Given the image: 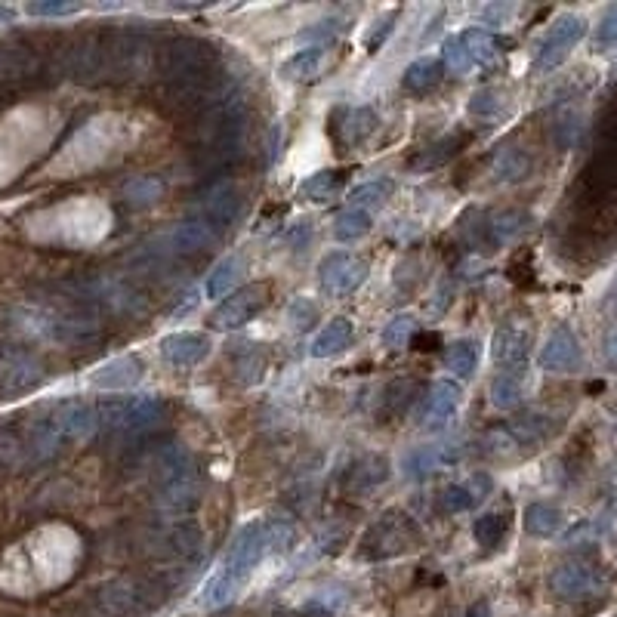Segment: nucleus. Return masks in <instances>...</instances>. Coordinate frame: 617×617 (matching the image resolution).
I'll return each instance as SVG.
<instances>
[{
  "label": "nucleus",
  "mask_w": 617,
  "mask_h": 617,
  "mask_svg": "<svg viewBox=\"0 0 617 617\" xmlns=\"http://www.w3.org/2000/svg\"><path fill=\"white\" fill-rule=\"evenodd\" d=\"M290 543H294V525H290L287 519L269 516V519L244 525L235 534V540L229 543L220 568H216L204 584L201 605L204 608H223V605L235 602L241 596V590L250 584L253 571H257L272 553L287 550Z\"/></svg>",
  "instance_id": "f257e3e1"
},
{
  "label": "nucleus",
  "mask_w": 617,
  "mask_h": 617,
  "mask_svg": "<svg viewBox=\"0 0 617 617\" xmlns=\"http://www.w3.org/2000/svg\"><path fill=\"white\" fill-rule=\"evenodd\" d=\"M164 411L167 408L158 395H133V398L127 395L99 405V423L121 432H145L164 420Z\"/></svg>",
  "instance_id": "f03ea898"
},
{
  "label": "nucleus",
  "mask_w": 617,
  "mask_h": 617,
  "mask_svg": "<svg viewBox=\"0 0 617 617\" xmlns=\"http://www.w3.org/2000/svg\"><path fill=\"white\" fill-rule=\"evenodd\" d=\"M587 34V19L577 16V13H562L556 16V22L547 28V34L540 38L537 44V53H534V68L537 71H553L559 68L568 53L584 41Z\"/></svg>",
  "instance_id": "7ed1b4c3"
},
{
  "label": "nucleus",
  "mask_w": 617,
  "mask_h": 617,
  "mask_svg": "<svg viewBox=\"0 0 617 617\" xmlns=\"http://www.w3.org/2000/svg\"><path fill=\"white\" fill-rule=\"evenodd\" d=\"M550 590L562 602H590L608 590V577L593 562H565L550 574Z\"/></svg>",
  "instance_id": "20e7f679"
},
{
  "label": "nucleus",
  "mask_w": 617,
  "mask_h": 617,
  "mask_svg": "<svg viewBox=\"0 0 617 617\" xmlns=\"http://www.w3.org/2000/svg\"><path fill=\"white\" fill-rule=\"evenodd\" d=\"M368 281V263L346 250H334L318 266V284L328 297H352L355 290Z\"/></svg>",
  "instance_id": "39448f33"
},
{
  "label": "nucleus",
  "mask_w": 617,
  "mask_h": 617,
  "mask_svg": "<svg viewBox=\"0 0 617 617\" xmlns=\"http://www.w3.org/2000/svg\"><path fill=\"white\" fill-rule=\"evenodd\" d=\"M556 420L547 417V414H525L513 423H506L503 429L491 432L488 435V445L494 454H510V451H519V448H537L550 439L556 432Z\"/></svg>",
  "instance_id": "423d86ee"
},
{
  "label": "nucleus",
  "mask_w": 617,
  "mask_h": 617,
  "mask_svg": "<svg viewBox=\"0 0 617 617\" xmlns=\"http://www.w3.org/2000/svg\"><path fill=\"white\" fill-rule=\"evenodd\" d=\"M266 303H269V284H250V287L235 290V294H229L220 306H216L210 321H213V328H220V331H235L257 318L266 309Z\"/></svg>",
  "instance_id": "0eeeda50"
},
{
  "label": "nucleus",
  "mask_w": 617,
  "mask_h": 617,
  "mask_svg": "<svg viewBox=\"0 0 617 617\" xmlns=\"http://www.w3.org/2000/svg\"><path fill=\"white\" fill-rule=\"evenodd\" d=\"M241 210H244V198H241L238 186L235 183H216L201 195L192 216H198V220H204L207 226H213L216 232L223 235L229 226L238 223Z\"/></svg>",
  "instance_id": "6e6552de"
},
{
  "label": "nucleus",
  "mask_w": 617,
  "mask_h": 617,
  "mask_svg": "<svg viewBox=\"0 0 617 617\" xmlns=\"http://www.w3.org/2000/svg\"><path fill=\"white\" fill-rule=\"evenodd\" d=\"M531 352V328L525 321H506L491 340V358L503 371H522Z\"/></svg>",
  "instance_id": "1a4fd4ad"
},
{
  "label": "nucleus",
  "mask_w": 617,
  "mask_h": 617,
  "mask_svg": "<svg viewBox=\"0 0 617 617\" xmlns=\"http://www.w3.org/2000/svg\"><path fill=\"white\" fill-rule=\"evenodd\" d=\"M584 365V352H580L577 337L568 328H556L547 343L540 346V368L550 374H571Z\"/></svg>",
  "instance_id": "9d476101"
},
{
  "label": "nucleus",
  "mask_w": 617,
  "mask_h": 617,
  "mask_svg": "<svg viewBox=\"0 0 617 617\" xmlns=\"http://www.w3.org/2000/svg\"><path fill=\"white\" fill-rule=\"evenodd\" d=\"M414 540H417V531L408 522V516L389 513L371 528V537L365 543H368V550H374V556H395V553L408 550Z\"/></svg>",
  "instance_id": "9b49d317"
},
{
  "label": "nucleus",
  "mask_w": 617,
  "mask_h": 617,
  "mask_svg": "<svg viewBox=\"0 0 617 617\" xmlns=\"http://www.w3.org/2000/svg\"><path fill=\"white\" fill-rule=\"evenodd\" d=\"M213 343L207 334H198V331H179V334H170L161 340V355L167 358V365L186 371V368H198L201 361L210 355Z\"/></svg>",
  "instance_id": "f8f14e48"
},
{
  "label": "nucleus",
  "mask_w": 617,
  "mask_h": 617,
  "mask_svg": "<svg viewBox=\"0 0 617 617\" xmlns=\"http://www.w3.org/2000/svg\"><path fill=\"white\" fill-rule=\"evenodd\" d=\"M460 386L454 380H435L432 389L423 398V411H420V423L426 429H442L460 408Z\"/></svg>",
  "instance_id": "ddd939ff"
},
{
  "label": "nucleus",
  "mask_w": 617,
  "mask_h": 617,
  "mask_svg": "<svg viewBox=\"0 0 617 617\" xmlns=\"http://www.w3.org/2000/svg\"><path fill=\"white\" fill-rule=\"evenodd\" d=\"M457 460H460V451L451 445H417L405 454L402 469H405L408 479H429Z\"/></svg>",
  "instance_id": "4468645a"
},
{
  "label": "nucleus",
  "mask_w": 617,
  "mask_h": 617,
  "mask_svg": "<svg viewBox=\"0 0 617 617\" xmlns=\"http://www.w3.org/2000/svg\"><path fill=\"white\" fill-rule=\"evenodd\" d=\"M142 377H145V365L139 361V355H118L112 361H105L99 371H93L90 383L96 389L118 392V389H133Z\"/></svg>",
  "instance_id": "2eb2a0df"
},
{
  "label": "nucleus",
  "mask_w": 617,
  "mask_h": 617,
  "mask_svg": "<svg viewBox=\"0 0 617 617\" xmlns=\"http://www.w3.org/2000/svg\"><path fill=\"white\" fill-rule=\"evenodd\" d=\"M494 482L488 473H473L466 482H457V485H448L442 491V506L445 513H469L473 506H479L488 494H491Z\"/></svg>",
  "instance_id": "dca6fc26"
},
{
  "label": "nucleus",
  "mask_w": 617,
  "mask_h": 617,
  "mask_svg": "<svg viewBox=\"0 0 617 617\" xmlns=\"http://www.w3.org/2000/svg\"><path fill=\"white\" fill-rule=\"evenodd\" d=\"M223 235L216 232L213 226H207L198 216H189V220L179 223L170 235H167V247L173 253H198V250H207L220 241Z\"/></svg>",
  "instance_id": "f3484780"
},
{
  "label": "nucleus",
  "mask_w": 617,
  "mask_h": 617,
  "mask_svg": "<svg viewBox=\"0 0 617 617\" xmlns=\"http://www.w3.org/2000/svg\"><path fill=\"white\" fill-rule=\"evenodd\" d=\"M50 423L59 432V439H87L99 423V411H93L90 405H81V402H71V405L59 408Z\"/></svg>",
  "instance_id": "a211bd4d"
},
{
  "label": "nucleus",
  "mask_w": 617,
  "mask_h": 617,
  "mask_svg": "<svg viewBox=\"0 0 617 617\" xmlns=\"http://www.w3.org/2000/svg\"><path fill=\"white\" fill-rule=\"evenodd\" d=\"M528 223H531V216L525 210H500V213H494L491 220L485 223L482 244H488V247L510 244V241H516L528 229Z\"/></svg>",
  "instance_id": "6ab92c4d"
},
{
  "label": "nucleus",
  "mask_w": 617,
  "mask_h": 617,
  "mask_svg": "<svg viewBox=\"0 0 617 617\" xmlns=\"http://www.w3.org/2000/svg\"><path fill=\"white\" fill-rule=\"evenodd\" d=\"M352 321L349 318H334L328 321L324 328L318 331V337L312 340V355L315 358H331V355H340L349 349L352 343Z\"/></svg>",
  "instance_id": "aec40b11"
},
{
  "label": "nucleus",
  "mask_w": 617,
  "mask_h": 617,
  "mask_svg": "<svg viewBox=\"0 0 617 617\" xmlns=\"http://www.w3.org/2000/svg\"><path fill=\"white\" fill-rule=\"evenodd\" d=\"M324 47H306V50H297L290 56L284 65H281V78L284 81H294V84H303V81H315L324 68Z\"/></svg>",
  "instance_id": "412c9836"
},
{
  "label": "nucleus",
  "mask_w": 617,
  "mask_h": 617,
  "mask_svg": "<svg viewBox=\"0 0 617 617\" xmlns=\"http://www.w3.org/2000/svg\"><path fill=\"white\" fill-rule=\"evenodd\" d=\"M389 479V460L380 457V454H368V457H361L355 466H352V473H349V488L358 491V494H365L377 485H383Z\"/></svg>",
  "instance_id": "4be33fe9"
},
{
  "label": "nucleus",
  "mask_w": 617,
  "mask_h": 617,
  "mask_svg": "<svg viewBox=\"0 0 617 617\" xmlns=\"http://www.w3.org/2000/svg\"><path fill=\"white\" fill-rule=\"evenodd\" d=\"M479 358H482L479 340H469V337L454 340V343L448 346V355H445V361H448V371H451L454 377H460V380H469V377L476 374V368H479Z\"/></svg>",
  "instance_id": "5701e85b"
},
{
  "label": "nucleus",
  "mask_w": 617,
  "mask_h": 617,
  "mask_svg": "<svg viewBox=\"0 0 617 617\" xmlns=\"http://www.w3.org/2000/svg\"><path fill=\"white\" fill-rule=\"evenodd\" d=\"M562 525H565L562 510L553 503H531L525 510V531L534 537H556Z\"/></svg>",
  "instance_id": "b1692460"
},
{
  "label": "nucleus",
  "mask_w": 617,
  "mask_h": 617,
  "mask_svg": "<svg viewBox=\"0 0 617 617\" xmlns=\"http://www.w3.org/2000/svg\"><path fill=\"white\" fill-rule=\"evenodd\" d=\"M238 278H241V260L238 257H226L223 263H216L213 266V272L207 275V284H204V294L210 297V300H226L229 297V290L238 284Z\"/></svg>",
  "instance_id": "393cba45"
},
{
  "label": "nucleus",
  "mask_w": 617,
  "mask_h": 617,
  "mask_svg": "<svg viewBox=\"0 0 617 617\" xmlns=\"http://www.w3.org/2000/svg\"><path fill=\"white\" fill-rule=\"evenodd\" d=\"M442 81V62L435 56H420L405 68V87L414 93H426Z\"/></svg>",
  "instance_id": "a878e982"
},
{
  "label": "nucleus",
  "mask_w": 617,
  "mask_h": 617,
  "mask_svg": "<svg viewBox=\"0 0 617 617\" xmlns=\"http://www.w3.org/2000/svg\"><path fill=\"white\" fill-rule=\"evenodd\" d=\"M343 183H346V176L340 170H321L303 183V195L315 204H328L343 192Z\"/></svg>",
  "instance_id": "bb28decb"
},
{
  "label": "nucleus",
  "mask_w": 617,
  "mask_h": 617,
  "mask_svg": "<svg viewBox=\"0 0 617 617\" xmlns=\"http://www.w3.org/2000/svg\"><path fill=\"white\" fill-rule=\"evenodd\" d=\"M343 139L346 145H361L374 130H377V112L368 105H358V108H349L346 118H343Z\"/></svg>",
  "instance_id": "cd10ccee"
},
{
  "label": "nucleus",
  "mask_w": 617,
  "mask_h": 617,
  "mask_svg": "<svg viewBox=\"0 0 617 617\" xmlns=\"http://www.w3.org/2000/svg\"><path fill=\"white\" fill-rule=\"evenodd\" d=\"M522 402V371H500L491 383V405L510 411Z\"/></svg>",
  "instance_id": "c85d7f7f"
},
{
  "label": "nucleus",
  "mask_w": 617,
  "mask_h": 617,
  "mask_svg": "<svg viewBox=\"0 0 617 617\" xmlns=\"http://www.w3.org/2000/svg\"><path fill=\"white\" fill-rule=\"evenodd\" d=\"M371 213L368 210H358V207H349L337 216V223H334V235L337 241H361L368 232H371Z\"/></svg>",
  "instance_id": "c756f323"
},
{
  "label": "nucleus",
  "mask_w": 617,
  "mask_h": 617,
  "mask_svg": "<svg viewBox=\"0 0 617 617\" xmlns=\"http://www.w3.org/2000/svg\"><path fill=\"white\" fill-rule=\"evenodd\" d=\"M463 38V47L469 53V59H473V65H488L497 59V41H494V34L485 31V28H469L460 34Z\"/></svg>",
  "instance_id": "7c9ffc66"
},
{
  "label": "nucleus",
  "mask_w": 617,
  "mask_h": 617,
  "mask_svg": "<svg viewBox=\"0 0 617 617\" xmlns=\"http://www.w3.org/2000/svg\"><path fill=\"white\" fill-rule=\"evenodd\" d=\"M506 528H510V522H506L503 513H485V516L476 519L473 537H476V543H479L482 550H494V547H500V540L506 537Z\"/></svg>",
  "instance_id": "2f4dec72"
},
{
  "label": "nucleus",
  "mask_w": 617,
  "mask_h": 617,
  "mask_svg": "<svg viewBox=\"0 0 617 617\" xmlns=\"http://www.w3.org/2000/svg\"><path fill=\"white\" fill-rule=\"evenodd\" d=\"M392 189H395L392 179H371V183L352 189L349 201H352V207H358V210H361V207H383V204L389 201Z\"/></svg>",
  "instance_id": "473e14b6"
},
{
  "label": "nucleus",
  "mask_w": 617,
  "mask_h": 617,
  "mask_svg": "<svg viewBox=\"0 0 617 617\" xmlns=\"http://www.w3.org/2000/svg\"><path fill=\"white\" fill-rule=\"evenodd\" d=\"M528 158L519 152V149H503L500 155H497V164H494V170H497V179H503V183H516V179H525L528 176Z\"/></svg>",
  "instance_id": "72a5a7b5"
},
{
  "label": "nucleus",
  "mask_w": 617,
  "mask_h": 617,
  "mask_svg": "<svg viewBox=\"0 0 617 617\" xmlns=\"http://www.w3.org/2000/svg\"><path fill=\"white\" fill-rule=\"evenodd\" d=\"M442 62H445V68L451 71V75H457V78H463V75H469V71H473V59H469L460 34H454V38L445 41Z\"/></svg>",
  "instance_id": "f704fd0d"
},
{
  "label": "nucleus",
  "mask_w": 617,
  "mask_h": 617,
  "mask_svg": "<svg viewBox=\"0 0 617 617\" xmlns=\"http://www.w3.org/2000/svg\"><path fill=\"white\" fill-rule=\"evenodd\" d=\"M414 331H417V318H414V315H395V318L386 324L383 343H386L389 349H402V346L411 343Z\"/></svg>",
  "instance_id": "c9c22d12"
},
{
  "label": "nucleus",
  "mask_w": 617,
  "mask_h": 617,
  "mask_svg": "<svg viewBox=\"0 0 617 617\" xmlns=\"http://www.w3.org/2000/svg\"><path fill=\"white\" fill-rule=\"evenodd\" d=\"M287 321L294 331H309L312 324L318 321V303L309 297H297L294 303L287 306Z\"/></svg>",
  "instance_id": "e433bc0d"
},
{
  "label": "nucleus",
  "mask_w": 617,
  "mask_h": 617,
  "mask_svg": "<svg viewBox=\"0 0 617 617\" xmlns=\"http://www.w3.org/2000/svg\"><path fill=\"white\" fill-rule=\"evenodd\" d=\"M500 105H503V96L497 90H479L473 99H469V115L494 118V115H500Z\"/></svg>",
  "instance_id": "4c0bfd02"
},
{
  "label": "nucleus",
  "mask_w": 617,
  "mask_h": 617,
  "mask_svg": "<svg viewBox=\"0 0 617 617\" xmlns=\"http://www.w3.org/2000/svg\"><path fill=\"white\" fill-rule=\"evenodd\" d=\"M596 47H602V50L617 47V7H608L605 16L599 19V28H596Z\"/></svg>",
  "instance_id": "58836bf2"
},
{
  "label": "nucleus",
  "mask_w": 617,
  "mask_h": 617,
  "mask_svg": "<svg viewBox=\"0 0 617 617\" xmlns=\"http://www.w3.org/2000/svg\"><path fill=\"white\" fill-rule=\"evenodd\" d=\"M78 10H81L78 4H28L31 16H71Z\"/></svg>",
  "instance_id": "ea45409f"
},
{
  "label": "nucleus",
  "mask_w": 617,
  "mask_h": 617,
  "mask_svg": "<svg viewBox=\"0 0 617 617\" xmlns=\"http://www.w3.org/2000/svg\"><path fill=\"white\" fill-rule=\"evenodd\" d=\"M513 10L510 7H488L485 10V22H506V16H510Z\"/></svg>",
  "instance_id": "a19ab883"
},
{
  "label": "nucleus",
  "mask_w": 617,
  "mask_h": 617,
  "mask_svg": "<svg viewBox=\"0 0 617 617\" xmlns=\"http://www.w3.org/2000/svg\"><path fill=\"white\" fill-rule=\"evenodd\" d=\"M605 358L611 361V365H617V331H611L605 337Z\"/></svg>",
  "instance_id": "79ce46f5"
},
{
  "label": "nucleus",
  "mask_w": 617,
  "mask_h": 617,
  "mask_svg": "<svg viewBox=\"0 0 617 617\" xmlns=\"http://www.w3.org/2000/svg\"><path fill=\"white\" fill-rule=\"evenodd\" d=\"M466 617H491V605H488V602H476V605H469Z\"/></svg>",
  "instance_id": "37998d69"
},
{
  "label": "nucleus",
  "mask_w": 617,
  "mask_h": 617,
  "mask_svg": "<svg viewBox=\"0 0 617 617\" xmlns=\"http://www.w3.org/2000/svg\"><path fill=\"white\" fill-rule=\"evenodd\" d=\"M13 19V13L10 10H0V22H10Z\"/></svg>",
  "instance_id": "c03bdc74"
}]
</instances>
